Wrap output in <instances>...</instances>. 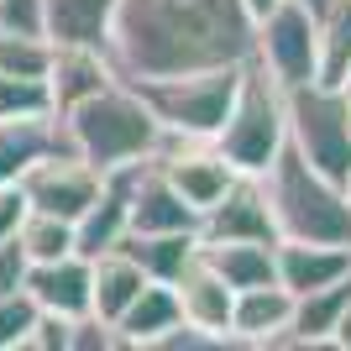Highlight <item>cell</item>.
Here are the masks:
<instances>
[{"label":"cell","mask_w":351,"mask_h":351,"mask_svg":"<svg viewBox=\"0 0 351 351\" xmlns=\"http://www.w3.org/2000/svg\"><path fill=\"white\" fill-rule=\"evenodd\" d=\"M257 21L241 0H121L110 21V63L121 79L247 63Z\"/></svg>","instance_id":"obj_1"},{"label":"cell","mask_w":351,"mask_h":351,"mask_svg":"<svg viewBox=\"0 0 351 351\" xmlns=\"http://www.w3.org/2000/svg\"><path fill=\"white\" fill-rule=\"evenodd\" d=\"M63 126H69V147L79 158H89L100 173H110L121 162H142L162 147V126L132 79H116L100 95L63 110Z\"/></svg>","instance_id":"obj_2"},{"label":"cell","mask_w":351,"mask_h":351,"mask_svg":"<svg viewBox=\"0 0 351 351\" xmlns=\"http://www.w3.org/2000/svg\"><path fill=\"white\" fill-rule=\"evenodd\" d=\"M257 178H263L278 241H346L351 247V194H346V184L325 178L320 168H309L293 147H283L278 162Z\"/></svg>","instance_id":"obj_3"},{"label":"cell","mask_w":351,"mask_h":351,"mask_svg":"<svg viewBox=\"0 0 351 351\" xmlns=\"http://www.w3.org/2000/svg\"><path fill=\"white\" fill-rule=\"evenodd\" d=\"M247 63H215V69H189V73H162V79H132L147 110L158 116L162 136H199L215 142L226 116L236 105Z\"/></svg>","instance_id":"obj_4"},{"label":"cell","mask_w":351,"mask_h":351,"mask_svg":"<svg viewBox=\"0 0 351 351\" xmlns=\"http://www.w3.org/2000/svg\"><path fill=\"white\" fill-rule=\"evenodd\" d=\"M215 147L226 152L236 173H267L278 152L289 147V89L273 79L257 58H247V73H241V89H236V105L226 126H220Z\"/></svg>","instance_id":"obj_5"},{"label":"cell","mask_w":351,"mask_h":351,"mask_svg":"<svg viewBox=\"0 0 351 351\" xmlns=\"http://www.w3.org/2000/svg\"><path fill=\"white\" fill-rule=\"evenodd\" d=\"M289 147L325 178L351 184V95L341 84H299L289 89Z\"/></svg>","instance_id":"obj_6"},{"label":"cell","mask_w":351,"mask_h":351,"mask_svg":"<svg viewBox=\"0 0 351 351\" xmlns=\"http://www.w3.org/2000/svg\"><path fill=\"white\" fill-rule=\"evenodd\" d=\"M252 58L263 63L283 89L315 84V79H320V32H315V16H309L299 0H283L278 11H267L263 21H257Z\"/></svg>","instance_id":"obj_7"},{"label":"cell","mask_w":351,"mask_h":351,"mask_svg":"<svg viewBox=\"0 0 351 351\" xmlns=\"http://www.w3.org/2000/svg\"><path fill=\"white\" fill-rule=\"evenodd\" d=\"M105 189V173L89 158H79L73 147H53L21 173V194H27L32 210H47V215L79 220Z\"/></svg>","instance_id":"obj_8"},{"label":"cell","mask_w":351,"mask_h":351,"mask_svg":"<svg viewBox=\"0 0 351 351\" xmlns=\"http://www.w3.org/2000/svg\"><path fill=\"white\" fill-rule=\"evenodd\" d=\"M152 162L168 173V184H173L199 215L241 178L231 162H226V152H220L215 142H199V136H162V147L152 152Z\"/></svg>","instance_id":"obj_9"},{"label":"cell","mask_w":351,"mask_h":351,"mask_svg":"<svg viewBox=\"0 0 351 351\" xmlns=\"http://www.w3.org/2000/svg\"><path fill=\"white\" fill-rule=\"evenodd\" d=\"M199 241H278L263 178H252V173L236 178L231 189L199 215Z\"/></svg>","instance_id":"obj_10"},{"label":"cell","mask_w":351,"mask_h":351,"mask_svg":"<svg viewBox=\"0 0 351 351\" xmlns=\"http://www.w3.org/2000/svg\"><path fill=\"white\" fill-rule=\"evenodd\" d=\"M178 289V309H184V320L194 325V330H205V336H215L220 346H231V315H236V289L226 278H220L215 267L205 263V247H199V257H194L184 273L173 278Z\"/></svg>","instance_id":"obj_11"},{"label":"cell","mask_w":351,"mask_h":351,"mask_svg":"<svg viewBox=\"0 0 351 351\" xmlns=\"http://www.w3.org/2000/svg\"><path fill=\"white\" fill-rule=\"evenodd\" d=\"M132 231H199V210L168 184L152 158H142L132 173Z\"/></svg>","instance_id":"obj_12"},{"label":"cell","mask_w":351,"mask_h":351,"mask_svg":"<svg viewBox=\"0 0 351 351\" xmlns=\"http://www.w3.org/2000/svg\"><path fill=\"white\" fill-rule=\"evenodd\" d=\"M293 299L283 283H263V289H241L236 293V315H231V346L252 351H278V341L293 325Z\"/></svg>","instance_id":"obj_13"},{"label":"cell","mask_w":351,"mask_h":351,"mask_svg":"<svg viewBox=\"0 0 351 351\" xmlns=\"http://www.w3.org/2000/svg\"><path fill=\"white\" fill-rule=\"evenodd\" d=\"M27 293L47 315H63V320H79L95 309V267L89 257L69 252L58 263H32L27 267Z\"/></svg>","instance_id":"obj_14"},{"label":"cell","mask_w":351,"mask_h":351,"mask_svg":"<svg viewBox=\"0 0 351 351\" xmlns=\"http://www.w3.org/2000/svg\"><path fill=\"white\" fill-rule=\"evenodd\" d=\"M121 73L116 63H110V53L105 47H84V43H53V63H47V89H53V105L63 110H73L79 100H89V95H100L105 84H116Z\"/></svg>","instance_id":"obj_15"},{"label":"cell","mask_w":351,"mask_h":351,"mask_svg":"<svg viewBox=\"0 0 351 351\" xmlns=\"http://www.w3.org/2000/svg\"><path fill=\"white\" fill-rule=\"evenodd\" d=\"M53 147H69V126H63L58 110H43V116H0V184H21V173L43 152H53Z\"/></svg>","instance_id":"obj_16"},{"label":"cell","mask_w":351,"mask_h":351,"mask_svg":"<svg viewBox=\"0 0 351 351\" xmlns=\"http://www.w3.org/2000/svg\"><path fill=\"white\" fill-rule=\"evenodd\" d=\"M341 278H351L346 241H278V283L293 299L315 293V289H330Z\"/></svg>","instance_id":"obj_17"},{"label":"cell","mask_w":351,"mask_h":351,"mask_svg":"<svg viewBox=\"0 0 351 351\" xmlns=\"http://www.w3.org/2000/svg\"><path fill=\"white\" fill-rule=\"evenodd\" d=\"M351 304V278L330 283V289H315V293H299L293 304V325L289 336L278 341V351H341L336 346V325Z\"/></svg>","instance_id":"obj_18"},{"label":"cell","mask_w":351,"mask_h":351,"mask_svg":"<svg viewBox=\"0 0 351 351\" xmlns=\"http://www.w3.org/2000/svg\"><path fill=\"white\" fill-rule=\"evenodd\" d=\"M184 320V309H178V289L173 283H147L136 293L126 315L116 320V336H121V351H158V341Z\"/></svg>","instance_id":"obj_19"},{"label":"cell","mask_w":351,"mask_h":351,"mask_svg":"<svg viewBox=\"0 0 351 351\" xmlns=\"http://www.w3.org/2000/svg\"><path fill=\"white\" fill-rule=\"evenodd\" d=\"M199 247H205V263L236 293L278 283V241H199Z\"/></svg>","instance_id":"obj_20"},{"label":"cell","mask_w":351,"mask_h":351,"mask_svg":"<svg viewBox=\"0 0 351 351\" xmlns=\"http://www.w3.org/2000/svg\"><path fill=\"white\" fill-rule=\"evenodd\" d=\"M89 267H95V315L110 320V325H116L121 315H126V304L152 283L126 247H110V252H100V257H89Z\"/></svg>","instance_id":"obj_21"},{"label":"cell","mask_w":351,"mask_h":351,"mask_svg":"<svg viewBox=\"0 0 351 351\" xmlns=\"http://www.w3.org/2000/svg\"><path fill=\"white\" fill-rule=\"evenodd\" d=\"M43 5H47V37L53 43L105 47L121 0H43Z\"/></svg>","instance_id":"obj_22"},{"label":"cell","mask_w":351,"mask_h":351,"mask_svg":"<svg viewBox=\"0 0 351 351\" xmlns=\"http://www.w3.org/2000/svg\"><path fill=\"white\" fill-rule=\"evenodd\" d=\"M121 247H126L136 263H142L147 278L173 283L178 273H184V267L199 257V231H132Z\"/></svg>","instance_id":"obj_23"},{"label":"cell","mask_w":351,"mask_h":351,"mask_svg":"<svg viewBox=\"0 0 351 351\" xmlns=\"http://www.w3.org/2000/svg\"><path fill=\"white\" fill-rule=\"evenodd\" d=\"M315 32H320V79L341 84L351 69V0H330L315 16Z\"/></svg>","instance_id":"obj_24"},{"label":"cell","mask_w":351,"mask_h":351,"mask_svg":"<svg viewBox=\"0 0 351 351\" xmlns=\"http://www.w3.org/2000/svg\"><path fill=\"white\" fill-rule=\"evenodd\" d=\"M21 247H27L32 263H58V257H69V252H79V241H73V220L63 215H47V210H27V220H21Z\"/></svg>","instance_id":"obj_25"},{"label":"cell","mask_w":351,"mask_h":351,"mask_svg":"<svg viewBox=\"0 0 351 351\" xmlns=\"http://www.w3.org/2000/svg\"><path fill=\"white\" fill-rule=\"evenodd\" d=\"M47 63H53V37L0 32V73H11V79H47Z\"/></svg>","instance_id":"obj_26"},{"label":"cell","mask_w":351,"mask_h":351,"mask_svg":"<svg viewBox=\"0 0 351 351\" xmlns=\"http://www.w3.org/2000/svg\"><path fill=\"white\" fill-rule=\"evenodd\" d=\"M37 315H43V304L27 289L5 293L0 299V351H27L32 330H37Z\"/></svg>","instance_id":"obj_27"},{"label":"cell","mask_w":351,"mask_h":351,"mask_svg":"<svg viewBox=\"0 0 351 351\" xmlns=\"http://www.w3.org/2000/svg\"><path fill=\"white\" fill-rule=\"evenodd\" d=\"M43 110H58L47 79H11V73H0V116H43Z\"/></svg>","instance_id":"obj_28"},{"label":"cell","mask_w":351,"mask_h":351,"mask_svg":"<svg viewBox=\"0 0 351 351\" xmlns=\"http://www.w3.org/2000/svg\"><path fill=\"white\" fill-rule=\"evenodd\" d=\"M69 351H121V336H116L110 320H100V315L89 309V315H79V320L69 325Z\"/></svg>","instance_id":"obj_29"},{"label":"cell","mask_w":351,"mask_h":351,"mask_svg":"<svg viewBox=\"0 0 351 351\" xmlns=\"http://www.w3.org/2000/svg\"><path fill=\"white\" fill-rule=\"evenodd\" d=\"M0 32L47 37V5L43 0H0Z\"/></svg>","instance_id":"obj_30"},{"label":"cell","mask_w":351,"mask_h":351,"mask_svg":"<svg viewBox=\"0 0 351 351\" xmlns=\"http://www.w3.org/2000/svg\"><path fill=\"white\" fill-rule=\"evenodd\" d=\"M27 267H32V257H27V247H21V236H5V241H0V299L16 293V289H27Z\"/></svg>","instance_id":"obj_31"},{"label":"cell","mask_w":351,"mask_h":351,"mask_svg":"<svg viewBox=\"0 0 351 351\" xmlns=\"http://www.w3.org/2000/svg\"><path fill=\"white\" fill-rule=\"evenodd\" d=\"M69 325L73 320H63V315H37V330H32V341H27V351H69Z\"/></svg>","instance_id":"obj_32"},{"label":"cell","mask_w":351,"mask_h":351,"mask_svg":"<svg viewBox=\"0 0 351 351\" xmlns=\"http://www.w3.org/2000/svg\"><path fill=\"white\" fill-rule=\"evenodd\" d=\"M27 210H32V205H27V194H21V184H0V241L21 231Z\"/></svg>","instance_id":"obj_33"},{"label":"cell","mask_w":351,"mask_h":351,"mask_svg":"<svg viewBox=\"0 0 351 351\" xmlns=\"http://www.w3.org/2000/svg\"><path fill=\"white\" fill-rule=\"evenodd\" d=\"M241 5H247V16H252V21H263L267 11H278L283 0H241Z\"/></svg>","instance_id":"obj_34"},{"label":"cell","mask_w":351,"mask_h":351,"mask_svg":"<svg viewBox=\"0 0 351 351\" xmlns=\"http://www.w3.org/2000/svg\"><path fill=\"white\" fill-rule=\"evenodd\" d=\"M336 346L351 351V304H346V315H341V325H336Z\"/></svg>","instance_id":"obj_35"},{"label":"cell","mask_w":351,"mask_h":351,"mask_svg":"<svg viewBox=\"0 0 351 351\" xmlns=\"http://www.w3.org/2000/svg\"><path fill=\"white\" fill-rule=\"evenodd\" d=\"M341 89H346V95H351V69H346V79H341Z\"/></svg>","instance_id":"obj_36"},{"label":"cell","mask_w":351,"mask_h":351,"mask_svg":"<svg viewBox=\"0 0 351 351\" xmlns=\"http://www.w3.org/2000/svg\"><path fill=\"white\" fill-rule=\"evenodd\" d=\"M346 194H351V184H346Z\"/></svg>","instance_id":"obj_37"}]
</instances>
